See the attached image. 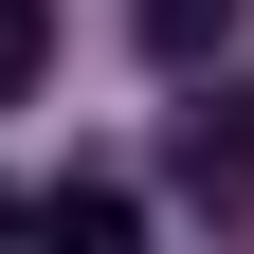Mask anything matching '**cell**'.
Masks as SVG:
<instances>
[{
  "label": "cell",
  "instance_id": "6da1fadb",
  "mask_svg": "<svg viewBox=\"0 0 254 254\" xmlns=\"http://www.w3.org/2000/svg\"><path fill=\"white\" fill-rule=\"evenodd\" d=\"M164 182H182V200H218V218L254 200V73H236V91H200V109L164 127Z\"/></svg>",
  "mask_w": 254,
  "mask_h": 254
},
{
  "label": "cell",
  "instance_id": "7a4b0ae2",
  "mask_svg": "<svg viewBox=\"0 0 254 254\" xmlns=\"http://www.w3.org/2000/svg\"><path fill=\"white\" fill-rule=\"evenodd\" d=\"M127 37L164 55V73H200V55H236V0H127Z\"/></svg>",
  "mask_w": 254,
  "mask_h": 254
},
{
  "label": "cell",
  "instance_id": "5b68a950",
  "mask_svg": "<svg viewBox=\"0 0 254 254\" xmlns=\"http://www.w3.org/2000/svg\"><path fill=\"white\" fill-rule=\"evenodd\" d=\"M18 218H37V200H18V182H0V236H18Z\"/></svg>",
  "mask_w": 254,
  "mask_h": 254
},
{
  "label": "cell",
  "instance_id": "277c9868",
  "mask_svg": "<svg viewBox=\"0 0 254 254\" xmlns=\"http://www.w3.org/2000/svg\"><path fill=\"white\" fill-rule=\"evenodd\" d=\"M55 73V18H37V0H0V91H37Z\"/></svg>",
  "mask_w": 254,
  "mask_h": 254
},
{
  "label": "cell",
  "instance_id": "3957f363",
  "mask_svg": "<svg viewBox=\"0 0 254 254\" xmlns=\"http://www.w3.org/2000/svg\"><path fill=\"white\" fill-rule=\"evenodd\" d=\"M37 218H55V236H145V182H109V164H73V182H55Z\"/></svg>",
  "mask_w": 254,
  "mask_h": 254
}]
</instances>
